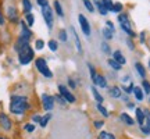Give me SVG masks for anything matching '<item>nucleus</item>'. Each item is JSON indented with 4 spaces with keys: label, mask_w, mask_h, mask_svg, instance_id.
Masks as SVG:
<instances>
[{
    "label": "nucleus",
    "mask_w": 150,
    "mask_h": 139,
    "mask_svg": "<svg viewBox=\"0 0 150 139\" xmlns=\"http://www.w3.org/2000/svg\"><path fill=\"white\" fill-rule=\"evenodd\" d=\"M29 109V102H28V97L25 96H20V95H14L11 96L10 100V111L13 114L17 116H21Z\"/></svg>",
    "instance_id": "nucleus-1"
},
{
    "label": "nucleus",
    "mask_w": 150,
    "mask_h": 139,
    "mask_svg": "<svg viewBox=\"0 0 150 139\" xmlns=\"http://www.w3.org/2000/svg\"><path fill=\"white\" fill-rule=\"evenodd\" d=\"M17 53H18V61H20V64H22V65H28L35 59V52H33V49L31 48L29 43L25 45V46H22Z\"/></svg>",
    "instance_id": "nucleus-2"
},
{
    "label": "nucleus",
    "mask_w": 150,
    "mask_h": 139,
    "mask_svg": "<svg viewBox=\"0 0 150 139\" xmlns=\"http://www.w3.org/2000/svg\"><path fill=\"white\" fill-rule=\"evenodd\" d=\"M35 67H36V70L43 75V77H46V78H53V72H52V70L49 68V65H47V63H46L45 59H42V57L35 59Z\"/></svg>",
    "instance_id": "nucleus-3"
},
{
    "label": "nucleus",
    "mask_w": 150,
    "mask_h": 139,
    "mask_svg": "<svg viewBox=\"0 0 150 139\" xmlns=\"http://www.w3.org/2000/svg\"><path fill=\"white\" fill-rule=\"evenodd\" d=\"M40 13H42V17L45 22H46V27H47L49 31L53 29V24H54V18H53V9L50 6H45L40 9Z\"/></svg>",
    "instance_id": "nucleus-4"
},
{
    "label": "nucleus",
    "mask_w": 150,
    "mask_h": 139,
    "mask_svg": "<svg viewBox=\"0 0 150 139\" xmlns=\"http://www.w3.org/2000/svg\"><path fill=\"white\" fill-rule=\"evenodd\" d=\"M78 22H79L81 29H82L83 35H85V36H88V38L91 36L92 28H91V24H89V21H88V18H86L83 14H79V16H78Z\"/></svg>",
    "instance_id": "nucleus-5"
},
{
    "label": "nucleus",
    "mask_w": 150,
    "mask_h": 139,
    "mask_svg": "<svg viewBox=\"0 0 150 139\" xmlns=\"http://www.w3.org/2000/svg\"><path fill=\"white\" fill-rule=\"evenodd\" d=\"M59 92H60V95L64 97L65 100H67V103H75V96L71 93V91L67 88V86L64 85H59Z\"/></svg>",
    "instance_id": "nucleus-6"
},
{
    "label": "nucleus",
    "mask_w": 150,
    "mask_h": 139,
    "mask_svg": "<svg viewBox=\"0 0 150 139\" xmlns=\"http://www.w3.org/2000/svg\"><path fill=\"white\" fill-rule=\"evenodd\" d=\"M42 106L46 111H50L53 110L54 107V97L52 95H47V93H43L42 95Z\"/></svg>",
    "instance_id": "nucleus-7"
},
{
    "label": "nucleus",
    "mask_w": 150,
    "mask_h": 139,
    "mask_svg": "<svg viewBox=\"0 0 150 139\" xmlns=\"http://www.w3.org/2000/svg\"><path fill=\"white\" fill-rule=\"evenodd\" d=\"M20 27H21L20 36L24 38V39H27V40H31V38L33 36V33H32V31H31V28L27 25V22L24 21V20H20Z\"/></svg>",
    "instance_id": "nucleus-8"
},
{
    "label": "nucleus",
    "mask_w": 150,
    "mask_h": 139,
    "mask_svg": "<svg viewBox=\"0 0 150 139\" xmlns=\"http://www.w3.org/2000/svg\"><path fill=\"white\" fill-rule=\"evenodd\" d=\"M7 20L13 24L20 22V17H18V10H17L14 6H8L7 7Z\"/></svg>",
    "instance_id": "nucleus-9"
},
{
    "label": "nucleus",
    "mask_w": 150,
    "mask_h": 139,
    "mask_svg": "<svg viewBox=\"0 0 150 139\" xmlns=\"http://www.w3.org/2000/svg\"><path fill=\"white\" fill-rule=\"evenodd\" d=\"M0 125H1V128L4 129V131H10L11 127H13L11 120L8 118L7 114H4V113H1V114H0Z\"/></svg>",
    "instance_id": "nucleus-10"
},
{
    "label": "nucleus",
    "mask_w": 150,
    "mask_h": 139,
    "mask_svg": "<svg viewBox=\"0 0 150 139\" xmlns=\"http://www.w3.org/2000/svg\"><path fill=\"white\" fill-rule=\"evenodd\" d=\"M93 85H95V86H99V88H103V89L108 88L107 79H106V78H104V75H102V74H97L96 75V78L93 79Z\"/></svg>",
    "instance_id": "nucleus-11"
},
{
    "label": "nucleus",
    "mask_w": 150,
    "mask_h": 139,
    "mask_svg": "<svg viewBox=\"0 0 150 139\" xmlns=\"http://www.w3.org/2000/svg\"><path fill=\"white\" fill-rule=\"evenodd\" d=\"M120 25H121V29H122L124 32L127 33L129 38H132V39H134V38H136V33H135V31L132 29V27H131V21L125 22V24H120Z\"/></svg>",
    "instance_id": "nucleus-12"
},
{
    "label": "nucleus",
    "mask_w": 150,
    "mask_h": 139,
    "mask_svg": "<svg viewBox=\"0 0 150 139\" xmlns=\"http://www.w3.org/2000/svg\"><path fill=\"white\" fill-rule=\"evenodd\" d=\"M108 95L114 99H120V97H122V92H121V88H118V86H110L108 88Z\"/></svg>",
    "instance_id": "nucleus-13"
},
{
    "label": "nucleus",
    "mask_w": 150,
    "mask_h": 139,
    "mask_svg": "<svg viewBox=\"0 0 150 139\" xmlns=\"http://www.w3.org/2000/svg\"><path fill=\"white\" fill-rule=\"evenodd\" d=\"M112 59L115 60L117 63H120L121 65H124L125 63H127V59H125V56L122 54V52H121V50H115V52L112 53Z\"/></svg>",
    "instance_id": "nucleus-14"
},
{
    "label": "nucleus",
    "mask_w": 150,
    "mask_h": 139,
    "mask_svg": "<svg viewBox=\"0 0 150 139\" xmlns=\"http://www.w3.org/2000/svg\"><path fill=\"white\" fill-rule=\"evenodd\" d=\"M70 29H71V32H72V36H74L75 48L78 50V53H82V43H81V39H79V36H78V33H76V31L74 29V27H71Z\"/></svg>",
    "instance_id": "nucleus-15"
},
{
    "label": "nucleus",
    "mask_w": 150,
    "mask_h": 139,
    "mask_svg": "<svg viewBox=\"0 0 150 139\" xmlns=\"http://www.w3.org/2000/svg\"><path fill=\"white\" fill-rule=\"evenodd\" d=\"M53 10H54V13H56L59 17H64V10H63V6H61V3H60L59 0H54V1H53Z\"/></svg>",
    "instance_id": "nucleus-16"
},
{
    "label": "nucleus",
    "mask_w": 150,
    "mask_h": 139,
    "mask_svg": "<svg viewBox=\"0 0 150 139\" xmlns=\"http://www.w3.org/2000/svg\"><path fill=\"white\" fill-rule=\"evenodd\" d=\"M93 6H96V9L99 10V13L102 16H107L108 11L106 10V7L103 6V0H93Z\"/></svg>",
    "instance_id": "nucleus-17"
},
{
    "label": "nucleus",
    "mask_w": 150,
    "mask_h": 139,
    "mask_svg": "<svg viewBox=\"0 0 150 139\" xmlns=\"http://www.w3.org/2000/svg\"><path fill=\"white\" fill-rule=\"evenodd\" d=\"M132 93L135 95V97H136V100H138V102H142V100H143V97H145V92H143V89L139 88V86H135Z\"/></svg>",
    "instance_id": "nucleus-18"
},
{
    "label": "nucleus",
    "mask_w": 150,
    "mask_h": 139,
    "mask_svg": "<svg viewBox=\"0 0 150 139\" xmlns=\"http://www.w3.org/2000/svg\"><path fill=\"white\" fill-rule=\"evenodd\" d=\"M135 113H136V121H138V124H139V125H143V124H145V114H143V110L138 107V109L135 110Z\"/></svg>",
    "instance_id": "nucleus-19"
},
{
    "label": "nucleus",
    "mask_w": 150,
    "mask_h": 139,
    "mask_svg": "<svg viewBox=\"0 0 150 139\" xmlns=\"http://www.w3.org/2000/svg\"><path fill=\"white\" fill-rule=\"evenodd\" d=\"M24 21L27 22V25L29 28L32 27L33 24H35V17H33L32 13H27V14H24Z\"/></svg>",
    "instance_id": "nucleus-20"
},
{
    "label": "nucleus",
    "mask_w": 150,
    "mask_h": 139,
    "mask_svg": "<svg viewBox=\"0 0 150 139\" xmlns=\"http://www.w3.org/2000/svg\"><path fill=\"white\" fill-rule=\"evenodd\" d=\"M21 1H22V10H24V14L32 13V3H31V0H21Z\"/></svg>",
    "instance_id": "nucleus-21"
},
{
    "label": "nucleus",
    "mask_w": 150,
    "mask_h": 139,
    "mask_svg": "<svg viewBox=\"0 0 150 139\" xmlns=\"http://www.w3.org/2000/svg\"><path fill=\"white\" fill-rule=\"evenodd\" d=\"M92 95H93V97H95V100H96L97 103H103V100H104V99H103V96L100 95V92L97 91L95 85L92 86Z\"/></svg>",
    "instance_id": "nucleus-22"
},
{
    "label": "nucleus",
    "mask_w": 150,
    "mask_h": 139,
    "mask_svg": "<svg viewBox=\"0 0 150 139\" xmlns=\"http://www.w3.org/2000/svg\"><path fill=\"white\" fill-rule=\"evenodd\" d=\"M135 68L138 71V74L140 75V78L145 79L146 78V70H145V67H143V64H142V63H136V64H135Z\"/></svg>",
    "instance_id": "nucleus-23"
},
{
    "label": "nucleus",
    "mask_w": 150,
    "mask_h": 139,
    "mask_svg": "<svg viewBox=\"0 0 150 139\" xmlns=\"http://www.w3.org/2000/svg\"><path fill=\"white\" fill-rule=\"evenodd\" d=\"M121 120L127 125H134L135 124V120L132 117H129V114H127V113H121Z\"/></svg>",
    "instance_id": "nucleus-24"
},
{
    "label": "nucleus",
    "mask_w": 150,
    "mask_h": 139,
    "mask_svg": "<svg viewBox=\"0 0 150 139\" xmlns=\"http://www.w3.org/2000/svg\"><path fill=\"white\" fill-rule=\"evenodd\" d=\"M96 109L99 110V113L102 114L103 117H110V113H108V110L104 106H103L102 103H97V104H96Z\"/></svg>",
    "instance_id": "nucleus-25"
},
{
    "label": "nucleus",
    "mask_w": 150,
    "mask_h": 139,
    "mask_svg": "<svg viewBox=\"0 0 150 139\" xmlns=\"http://www.w3.org/2000/svg\"><path fill=\"white\" fill-rule=\"evenodd\" d=\"M107 63H108V65H110V67L114 70V71H120V70L122 68V65L120 64V63H117V61H115L114 59H108Z\"/></svg>",
    "instance_id": "nucleus-26"
},
{
    "label": "nucleus",
    "mask_w": 150,
    "mask_h": 139,
    "mask_svg": "<svg viewBox=\"0 0 150 139\" xmlns=\"http://www.w3.org/2000/svg\"><path fill=\"white\" fill-rule=\"evenodd\" d=\"M122 10H124L122 3H120V1H114V4H112V10H111V13L120 14V13H122Z\"/></svg>",
    "instance_id": "nucleus-27"
},
{
    "label": "nucleus",
    "mask_w": 150,
    "mask_h": 139,
    "mask_svg": "<svg viewBox=\"0 0 150 139\" xmlns=\"http://www.w3.org/2000/svg\"><path fill=\"white\" fill-rule=\"evenodd\" d=\"M102 33H103V36H104V39H107V40H111L112 39V35H114V32H112L111 29H108L107 27H104L102 29Z\"/></svg>",
    "instance_id": "nucleus-28"
},
{
    "label": "nucleus",
    "mask_w": 150,
    "mask_h": 139,
    "mask_svg": "<svg viewBox=\"0 0 150 139\" xmlns=\"http://www.w3.org/2000/svg\"><path fill=\"white\" fill-rule=\"evenodd\" d=\"M117 20L120 24H125V22H129V17L125 13H120V14H117Z\"/></svg>",
    "instance_id": "nucleus-29"
},
{
    "label": "nucleus",
    "mask_w": 150,
    "mask_h": 139,
    "mask_svg": "<svg viewBox=\"0 0 150 139\" xmlns=\"http://www.w3.org/2000/svg\"><path fill=\"white\" fill-rule=\"evenodd\" d=\"M47 46L52 52H57V49H59V42H57L56 39H50L47 42Z\"/></svg>",
    "instance_id": "nucleus-30"
},
{
    "label": "nucleus",
    "mask_w": 150,
    "mask_h": 139,
    "mask_svg": "<svg viewBox=\"0 0 150 139\" xmlns=\"http://www.w3.org/2000/svg\"><path fill=\"white\" fill-rule=\"evenodd\" d=\"M97 139H115V136H114V134H111V132L103 131V132H100V134H99Z\"/></svg>",
    "instance_id": "nucleus-31"
},
{
    "label": "nucleus",
    "mask_w": 150,
    "mask_h": 139,
    "mask_svg": "<svg viewBox=\"0 0 150 139\" xmlns=\"http://www.w3.org/2000/svg\"><path fill=\"white\" fill-rule=\"evenodd\" d=\"M52 118V114H46V116H43L42 118H40V121H39V125L42 127V128H45L46 125H47L49 123V120Z\"/></svg>",
    "instance_id": "nucleus-32"
},
{
    "label": "nucleus",
    "mask_w": 150,
    "mask_h": 139,
    "mask_svg": "<svg viewBox=\"0 0 150 139\" xmlns=\"http://www.w3.org/2000/svg\"><path fill=\"white\" fill-rule=\"evenodd\" d=\"M142 89H143V92H145L146 95H150V82L146 78L142 81Z\"/></svg>",
    "instance_id": "nucleus-33"
},
{
    "label": "nucleus",
    "mask_w": 150,
    "mask_h": 139,
    "mask_svg": "<svg viewBox=\"0 0 150 139\" xmlns=\"http://www.w3.org/2000/svg\"><path fill=\"white\" fill-rule=\"evenodd\" d=\"M59 40H61V42H67L68 40V33H67L65 29H60L59 31Z\"/></svg>",
    "instance_id": "nucleus-34"
},
{
    "label": "nucleus",
    "mask_w": 150,
    "mask_h": 139,
    "mask_svg": "<svg viewBox=\"0 0 150 139\" xmlns=\"http://www.w3.org/2000/svg\"><path fill=\"white\" fill-rule=\"evenodd\" d=\"M82 1H83V6H85V9L88 11H91V13L95 11V6H93V3H92L91 0H82Z\"/></svg>",
    "instance_id": "nucleus-35"
},
{
    "label": "nucleus",
    "mask_w": 150,
    "mask_h": 139,
    "mask_svg": "<svg viewBox=\"0 0 150 139\" xmlns=\"http://www.w3.org/2000/svg\"><path fill=\"white\" fill-rule=\"evenodd\" d=\"M112 4H114V1H112V0H103V6L106 7V10L107 11L112 10Z\"/></svg>",
    "instance_id": "nucleus-36"
},
{
    "label": "nucleus",
    "mask_w": 150,
    "mask_h": 139,
    "mask_svg": "<svg viewBox=\"0 0 150 139\" xmlns=\"http://www.w3.org/2000/svg\"><path fill=\"white\" fill-rule=\"evenodd\" d=\"M134 88H135V85H134V82L131 81V84H129V86H124L122 89H124V92L127 93V95H131L132 92H134Z\"/></svg>",
    "instance_id": "nucleus-37"
},
{
    "label": "nucleus",
    "mask_w": 150,
    "mask_h": 139,
    "mask_svg": "<svg viewBox=\"0 0 150 139\" xmlns=\"http://www.w3.org/2000/svg\"><path fill=\"white\" fill-rule=\"evenodd\" d=\"M88 67H89V72H91V78H92V81L96 78V75H97V72H96V68L93 67V65L91 64V63H88Z\"/></svg>",
    "instance_id": "nucleus-38"
},
{
    "label": "nucleus",
    "mask_w": 150,
    "mask_h": 139,
    "mask_svg": "<svg viewBox=\"0 0 150 139\" xmlns=\"http://www.w3.org/2000/svg\"><path fill=\"white\" fill-rule=\"evenodd\" d=\"M43 48H45V40L36 39V40H35V49H36V50H42Z\"/></svg>",
    "instance_id": "nucleus-39"
},
{
    "label": "nucleus",
    "mask_w": 150,
    "mask_h": 139,
    "mask_svg": "<svg viewBox=\"0 0 150 139\" xmlns=\"http://www.w3.org/2000/svg\"><path fill=\"white\" fill-rule=\"evenodd\" d=\"M102 50H103V53H106V54H110V53H111L110 45H108L107 42H102Z\"/></svg>",
    "instance_id": "nucleus-40"
},
{
    "label": "nucleus",
    "mask_w": 150,
    "mask_h": 139,
    "mask_svg": "<svg viewBox=\"0 0 150 139\" xmlns=\"http://www.w3.org/2000/svg\"><path fill=\"white\" fill-rule=\"evenodd\" d=\"M143 114H145V123L147 127H150V110L149 109H145L143 110Z\"/></svg>",
    "instance_id": "nucleus-41"
},
{
    "label": "nucleus",
    "mask_w": 150,
    "mask_h": 139,
    "mask_svg": "<svg viewBox=\"0 0 150 139\" xmlns=\"http://www.w3.org/2000/svg\"><path fill=\"white\" fill-rule=\"evenodd\" d=\"M140 127V131L143 132L145 135H150V127H147L146 124H143V125H139Z\"/></svg>",
    "instance_id": "nucleus-42"
},
{
    "label": "nucleus",
    "mask_w": 150,
    "mask_h": 139,
    "mask_svg": "<svg viewBox=\"0 0 150 139\" xmlns=\"http://www.w3.org/2000/svg\"><path fill=\"white\" fill-rule=\"evenodd\" d=\"M24 128H25L27 132H33V131H35V125L31 124V123H28V124H25V127H24Z\"/></svg>",
    "instance_id": "nucleus-43"
},
{
    "label": "nucleus",
    "mask_w": 150,
    "mask_h": 139,
    "mask_svg": "<svg viewBox=\"0 0 150 139\" xmlns=\"http://www.w3.org/2000/svg\"><path fill=\"white\" fill-rule=\"evenodd\" d=\"M54 100H57L60 104H65V103H67V100H65V99L61 96V95H57V96L54 97Z\"/></svg>",
    "instance_id": "nucleus-44"
},
{
    "label": "nucleus",
    "mask_w": 150,
    "mask_h": 139,
    "mask_svg": "<svg viewBox=\"0 0 150 139\" xmlns=\"http://www.w3.org/2000/svg\"><path fill=\"white\" fill-rule=\"evenodd\" d=\"M36 3H38V6L42 9V7H45V6H49V1L47 0H36Z\"/></svg>",
    "instance_id": "nucleus-45"
},
{
    "label": "nucleus",
    "mask_w": 150,
    "mask_h": 139,
    "mask_svg": "<svg viewBox=\"0 0 150 139\" xmlns=\"http://www.w3.org/2000/svg\"><path fill=\"white\" fill-rule=\"evenodd\" d=\"M127 45H128V48L131 49V50H135V45H134V42H132V38H128V39H127Z\"/></svg>",
    "instance_id": "nucleus-46"
},
{
    "label": "nucleus",
    "mask_w": 150,
    "mask_h": 139,
    "mask_svg": "<svg viewBox=\"0 0 150 139\" xmlns=\"http://www.w3.org/2000/svg\"><path fill=\"white\" fill-rule=\"evenodd\" d=\"M6 24V18H4V14L1 13V10H0V27H3Z\"/></svg>",
    "instance_id": "nucleus-47"
},
{
    "label": "nucleus",
    "mask_w": 150,
    "mask_h": 139,
    "mask_svg": "<svg viewBox=\"0 0 150 139\" xmlns=\"http://www.w3.org/2000/svg\"><path fill=\"white\" fill-rule=\"evenodd\" d=\"M106 27H107L108 29H111L112 32H114V31H115V27H114V24H112L111 21H107V22H106Z\"/></svg>",
    "instance_id": "nucleus-48"
},
{
    "label": "nucleus",
    "mask_w": 150,
    "mask_h": 139,
    "mask_svg": "<svg viewBox=\"0 0 150 139\" xmlns=\"http://www.w3.org/2000/svg\"><path fill=\"white\" fill-rule=\"evenodd\" d=\"M139 39H140V43H145V40H146V32L145 31H143V32H140Z\"/></svg>",
    "instance_id": "nucleus-49"
},
{
    "label": "nucleus",
    "mask_w": 150,
    "mask_h": 139,
    "mask_svg": "<svg viewBox=\"0 0 150 139\" xmlns=\"http://www.w3.org/2000/svg\"><path fill=\"white\" fill-rule=\"evenodd\" d=\"M68 85H70L71 89H75V86H76V84H75V81L72 79V78H70V79H68Z\"/></svg>",
    "instance_id": "nucleus-50"
},
{
    "label": "nucleus",
    "mask_w": 150,
    "mask_h": 139,
    "mask_svg": "<svg viewBox=\"0 0 150 139\" xmlns=\"http://www.w3.org/2000/svg\"><path fill=\"white\" fill-rule=\"evenodd\" d=\"M103 125H104L103 121H95V128H102Z\"/></svg>",
    "instance_id": "nucleus-51"
},
{
    "label": "nucleus",
    "mask_w": 150,
    "mask_h": 139,
    "mask_svg": "<svg viewBox=\"0 0 150 139\" xmlns=\"http://www.w3.org/2000/svg\"><path fill=\"white\" fill-rule=\"evenodd\" d=\"M40 118H42L40 116H33V117H32V121H33V123H39V121H40Z\"/></svg>",
    "instance_id": "nucleus-52"
},
{
    "label": "nucleus",
    "mask_w": 150,
    "mask_h": 139,
    "mask_svg": "<svg viewBox=\"0 0 150 139\" xmlns=\"http://www.w3.org/2000/svg\"><path fill=\"white\" fill-rule=\"evenodd\" d=\"M127 107H128V109H135V104L131 102H127Z\"/></svg>",
    "instance_id": "nucleus-53"
},
{
    "label": "nucleus",
    "mask_w": 150,
    "mask_h": 139,
    "mask_svg": "<svg viewBox=\"0 0 150 139\" xmlns=\"http://www.w3.org/2000/svg\"><path fill=\"white\" fill-rule=\"evenodd\" d=\"M128 79L131 81V78H129V75H125V77L122 78V82H128Z\"/></svg>",
    "instance_id": "nucleus-54"
},
{
    "label": "nucleus",
    "mask_w": 150,
    "mask_h": 139,
    "mask_svg": "<svg viewBox=\"0 0 150 139\" xmlns=\"http://www.w3.org/2000/svg\"><path fill=\"white\" fill-rule=\"evenodd\" d=\"M149 68H150V60H149Z\"/></svg>",
    "instance_id": "nucleus-55"
},
{
    "label": "nucleus",
    "mask_w": 150,
    "mask_h": 139,
    "mask_svg": "<svg viewBox=\"0 0 150 139\" xmlns=\"http://www.w3.org/2000/svg\"><path fill=\"white\" fill-rule=\"evenodd\" d=\"M0 139H6V138H0Z\"/></svg>",
    "instance_id": "nucleus-56"
}]
</instances>
